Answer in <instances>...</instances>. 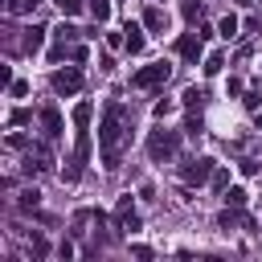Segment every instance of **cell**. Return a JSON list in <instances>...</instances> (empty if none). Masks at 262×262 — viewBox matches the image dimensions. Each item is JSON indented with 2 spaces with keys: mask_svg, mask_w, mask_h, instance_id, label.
Masks as SVG:
<instances>
[{
  "mask_svg": "<svg viewBox=\"0 0 262 262\" xmlns=\"http://www.w3.org/2000/svg\"><path fill=\"white\" fill-rule=\"evenodd\" d=\"M168 78H172V66L168 61H151V66H143V70L131 74V86L135 90H151V86H164Z\"/></svg>",
  "mask_w": 262,
  "mask_h": 262,
  "instance_id": "cell-3",
  "label": "cell"
},
{
  "mask_svg": "<svg viewBox=\"0 0 262 262\" xmlns=\"http://www.w3.org/2000/svg\"><path fill=\"white\" fill-rule=\"evenodd\" d=\"M57 4H61V12H66V16H74V12H82V4H86V0H57Z\"/></svg>",
  "mask_w": 262,
  "mask_h": 262,
  "instance_id": "cell-26",
  "label": "cell"
},
{
  "mask_svg": "<svg viewBox=\"0 0 262 262\" xmlns=\"http://www.w3.org/2000/svg\"><path fill=\"white\" fill-rule=\"evenodd\" d=\"M176 53H180L184 61H192V66H196V57L205 53V37H201V33H184V37L176 41Z\"/></svg>",
  "mask_w": 262,
  "mask_h": 262,
  "instance_id": "cell-6",
  "label": "cell"
},
{
  "mask_svg": "<svg viewBox=\"0 0 262 262\" xmlns=\"http://www.w3.org/2000/svg\"><path fill=\"white\" fill-rule=\"evenodd\" d=\"M143 29H147V33H164V29H168V12L156 8V4H147V8H143Z\"/></svg>",
  "mask_w": 262,
  "mask_h": 262,
  "instance_id": "cell-8",
  "label": "cell"
},
{
  "mask_svg": "<svg viewBox=\"0 0 262 262\" xmlns=\"http://www.w3.org/2000/svg\"><path fill=\"white\" fill-rule=\"evenodd\" d=\"M237 4H254V0H237Z\"/></svg>",
  "mask_w": 262,
  "mask_h": 262,
  "instance_id": "cell-34",
  "label": "cell"
},
{
  "mask_svg": "<svg viewBox=\"0 0 262 262\" xmlns=\"http://www.w3.org/2000/svg\"><path fill=\"white\" fill-rule=\"evenodd\" d=\"M115 225H119V229H139V213H135V205H131V192L119 196V205H115Z\"/></svg>",
  "mask_w": 262,
  "mask_h": 262,
  "instance_id": "cell-7",
  "label": "cell"
},
{
  "mask_svg": "<svg viewBox=\"0 0 262 262\" xmlns=\"http://www.w3.org/2000/svg\"><path fill=\"white\" fill-rule=\"evenodd\" d=\"M90 12H94L98 25H106L111 20V0H90Z\"/></svg>",
  "mask_w": 262,
  "mask_h": 262,
  "instance_id": "cell-14",
  "label": "cell"
},
{
  "mask_svg": "<svg viewBox=\"0 0 262 262\" xmlns=\"http://www.w3.org/2000/svg\"><path fill=\"white\" fill-rule=\"evenodd\" d=\"M213 168H217V160H209V156H192V160L180 164V180H184V184H205V180L213 176Z\"/></svg>",
  "mask_w": 262,
  "mask_h": 262,
  "instance_id": "cell-4",
  "label": "cell"
},
{
  "mask_svg": "<svg viewBox=\"0 0 262 262\" xmlns=\"http://www.w3.org/2000/svg\"><path fill=\"white\" fill-rule=\"evenodd\" d=\"M131 254H135L139 262H151V250H147V246H131Z\"/></svg>",
  "mask_w": 262,
  "mask_h": 262,
  "instance_id": "cell-29",
  "label": "cell"
},
{
  "mask_svg": "<svg viewBox=\"0 0 262 262\" xmlns=\"http://www.w3.org/2000/svg\"><path fill=\"white\" fill-rule=\"evenodd\" d=\"M180 151V131H168V127H160V131H151L147 135V156L160 164V160H172Z\"/></svg>",
  "mask_w": 262,
  "mask_h": 262,
  "instance_id": "cell-2",
  "label": "cell"
},
{
  "mask_svg": "<svg viewBox=\"0 0 262 262\" xmlns=\"http://www.w3.org/2000/svg\"><path fill=\"white\" fill-rule=\"evenodd\" d=\"M168 111H172V102H168V98H160V102H156V119H164Z\"/></svg>",
  "mask_w": 262,
  "mask_h": 262,
  "instance_id": "cell-30",
  "label": "cell"
},
{
  "mask_svg": "<svg viewBox=\"0 0 262 262\" xmlns=\"http://www.w3.org/2000/svg\"><path fill=\"white\" fill-rule=\"evenodd\" d=\"M237 168H242V172H246V176H258V160H242V164H237Z\"/></svg>",
  "mask_w": 262,
  "mask_h": 262,
  "instance_id": "cell-28",
  "label": "cell"
},
{
  "mask_svg": "<svg viewBox=\"0 0 262 262\" xmlns=\"http://www.w3.org/2000/svg\"><path fill=\"white\" fill-rule=\"evenodd\" d=\"M90 115H94V106H90V102H78V106H74V127H86Z\"/></svg>",
  "mask_w": 262,
  "mask_h": 262,
  "instance_id": "cell-15",
  "label": "cell"
},
{
  "mask_svg": "<svg viewBox=\"0 0 262 262\" xmlns=\"http://www.w3.org/2000/svg\"><path fill=\"white\" fill-rule=\"evenodd\" d=\"M78 33H82V29H74V25H57V41H66V45H70Z\"/></svg>",
  "mask_w": 262,
  "mask_h": 262,
  "instance_id": "cell-23",
  "label": "cell"
},
{
  "mask_svg": "<svg viewBox=\"0 0 262 262\" xmlns=\"http://www.w3.org/2000/svg\"><path fill=\"white\" fill-rule=\"evenodd\" d=\"M221 196H225V205H237V209L246 205V188H225Z\"/></svg>",
  "mask_w": 262,
  "mask_h": 262,
  "instance_id": "cell-21",
  "label": "cell"
},
{
  "mask_svg": "<svg viewBox=\"0 0 262 262\" xmlns=\"http://www.w3.org/2000/svg\"><path fill=\"white\" fill-rule=\"evenodd\" d=\"M4 4H8V8H12V12H16V8H20V4H25V0H4Z\"/></svg>",
  "mask_w": 262,
  "mask_h": 262,
  "instance_id": "cell-31",
  "label": "cell"
},
{
  "mask_svg": "<svg viewBox=\"0 0 262 262\" xmlns=\"http://www.w3.org/2000/svg\"><path fill=\"white\" fill-rule=\"evenodd\" d=\"M8 94H12V98H25V94H29V82L12 78V82H8Z\"/></svg>",
  "mask_w": 262,
  "mask_h": 262,
  "instance_id": "cell-24",
  "label": "cell"
},
{
  "mask_svg": "<svg viewBox=\"0 0 262 262\" xmlns=\"http://www.w3.org/2000/svg\"><path fill=\"white\" fill-rule=\"evenodd\" d=\"M217 225H221V229H233V225H246V229H254V221H250V217H246L237 205H229V209L217 217Z\"/></svg>",
  "mask_w": 262,
  "mask_h": 262,
  "instance_id": "cell-9",
  "label": "cell"
},
{
  "mask_svg": "<svg viewBox=\"0 0 262 262\" xmlns=\"http://www.w3.org/2000/svg\"><path fill=\"white\" fill-rule=\"evenodd\" d=\"M41 127H45V139H57V135H61V115H57V106H45V111H41Z\"/></svg>",
  "mask_w": 262,
  "mask_h": 262,
  "instance_id": "cell-10",
  "label": "cell"
},
{
  "mask_svg": "<svg viewBox=\"0 0 262 262\" xmlns=\"http://www.w3.org/2000/svg\"><path fill=\"white\" fill-rule=\"evenodd\" d=\"M29 242H33V254H37V258H45V250H49V242H45V237H41V233H33V237H29Z\"/></svg>",
  "mask_w": 262,
  "mask_h": 262,
  "instance_id": "cell-25",
  "label": "cell"
},
{
  "mask_svg": "<svg viewBox=\"0 0 262 262\" xmlns=\"http://www.w3.org/2000/svg\"><path fill=\"white\" fill-rule=\"evenodd\" d=\"M41 41H45V29H41V25H29V29H25V37H20V49H25V53H37V49H41Z\"/></svg>",
  "mask_w": 262,
  "mask_h": 262,
  "instance_id": "cell-11",
  "label": "cell"
},
{
  "mask_svg": "<svg viewBox=\"0 0 262 262\" xmlns=\"http://www.w3.org/2000/svg\"><path fill=\"white\" fill-rule=\"evenodd\" d=\"M37 205H41V192H37V188L20 192V209H25V213H29V209H37Z\"/></svg>",
  "mask_w": 262,
  "mask_h": 262,
  "instance_id": "cell-20",
  "label": "cell"
},
{
  "mask_svg": "<svg viewBox=\"0 0 262 262\" xmlns=\"http://www.w3.org/2000/svg\"><path fill=\"white\" fill-rule=\"evenodd\" d=\"M254 127H258V131H262V111H258V115H254Z\"/></svg>",
  "mask_w": 262,
  "mask_h": 262,
  "instance_id": "cell-32",
  "label": "cell"
},
{
  "mask_svg": "<svg viewBox=\"0 0 262 262\" xmlns=\"http://www.w3.org/2000/svg\"><path fill=\"white\" fill-rule=\"evenodd\" d=\"M221 66H225V57H221V53H209V57H205V66H201V70H205V74H209V78H213V74H221Z\"/></svg>",
  "mask_w": 262,
  "mask_h": 262,
  "instance_id": "cell-16",
  "label": "cell"
},
{
  "mask_svg": "<svg viewBox=\"0 0 262 262\" xmlns=\"http://www.w3.org/2000/svg\"><path fill=\"white\" fill-rule=\"evenodd\" d=\"M209 184H213L217 192H225V188H229V172H225V168H213V176H209Z\"/></svg>",
  "mask_w": 262,
  "mask_h": 262,
  "instance_id": "cell-19",
  "label": "cell"
},
{
  "mask_svg": "<svg viewBox=\"0 0 262 262\" xmlns=\"http://www.w3.org/2000/svg\"><path fill=\"white\" fill-rule=\"evenodd\" d=\"M201 102H205V90H201V86H188V90H184V106H192V111H196Z\"/></svg>",
  "mask_w": 262,
  "mask_h": 262,
  "instance_id": "cell-17",
  "label": "cell"
},
{
  "mask_svg": "<svg viewBox=\"0 0 262 262\" xmlns=\"http://www.w3.org/2000/svg\"><path fill=\"white\" fill-rule=\"evenodd\" d=\"M49 86H53V94H78V90H82V70H78V66L53 70V74H49Z\"/></svg>",
  "mask_w": 262,
  "mask_h": 262,
  "instance_id": "cell-5",
  "label": "cell"
},
{
  "mask_svg": "<svg viewBox=\"0 0 262 262\" xmlns=\"http://www.w3.org/2000/svg\"><path fill=\"white\" fill-rule=\"evenodd\" d=\"M180 12H184V20H196V16H201V4H196V0H184Z\"/></svg>",
  "mask_w": 262,
  "mask_h": 262,
  "instance_id": "cell-22",
  "label": "cell"
},
{
  "mask_svg": "<svg viewBox=\"0 0 262 262\" xmlns=\"http://www.w3.org/2000/svg\"><path fill=\"white\" fill-rule=\"evenodd\" d=\"M8 123H12V127H25V123H33V111H29V106H16V111L8 115Z\"/></svg>",
  "mask_w": 262,
  "mask_h": 262,
  "instance_id": "cell-18",
  "label": "cell"
},
{
  "mask_svg": "<svg viewBox=\"0 0 262 262\" xmlns=\"http://www.w3.org/2000/svg\"><path fill=\"white\" fill-rule=\"evenodd\" d=\"M184 131H188V135H201V119L188 115V119H184Z\"/></svg>",
  "mask_w": 262,
  "mask_h": 262,
  "instance_id": "cell-27",
  "label": "cell"
},
{
  "mask_svg": "<svg viewBox=\"0 0 262 262\" xmlns=\"http://www.w3.org/2000/svg\"><path fill=\"white\" fill-rule=\"evenodd\" d=\"M237 29H242V25H237V16H233V12H225V16L217 20V37H225V41H233V37H237Z\"/></svg>",
  "mask_w": 262,
  "mask_h": 262,
  "instance_id": "cell-12",
  "label": "cell"
},
{
  "mask_svg": "<svg viewBox=\"0 0 262 262\" xmlns=\"http://www.w3.org/2000/svg\"><path fill=\"white\" fill-rule=\"evenodd\" d=\"M123 33H127V53H143V29L139 25H127Z\"/></svg>",
  "mask_w": 262,
  "mask_h": 262,
  "instance_id": "cell-13",
  "label": "cell"
},
{
  "mask_svg": "<svg viewBox=\"0 0 262 262\" xmlns=\"http://www.w3.org/2000/svg\"><path fill=\"white\" fill-rule=\"evenodd\" d=\"M127 139H131V115H127V106L123 102H106L102 123H98V151H102L106 168H119Z\"/></svg>",
  "mask_w": 262,
  "mask_h": 262,
  "instance_id": "cell-1",
  "label": "cell"
},
{
  "mask_svg": "<svg viewBox=\"0 0 262 262\" xmlns=\"http://www.w3.org/2000/svg\"><path fill=\"white\" fill-rule=\"evenodd\" d=\"M33 4H41V0H25V4H20V8H29V12H33Z\"/></svg>",
  "mask_w": 262,
  "mask_h": 262,
  "instance_id": "cell-33",
  "label": "cell"
}]
</instances>
